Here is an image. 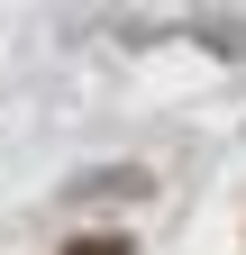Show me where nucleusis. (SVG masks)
<instances>
[{
  "label": "nucleus",
  "mask_w": 246,
  "mask_h": 255,
  "mask_svg": "<svg viewBox=\"0 0 246 255\" xmlns=\"http://www.w3.org/2000/svg\"><path fill=\"white\" fill-rule=\"evenodd\" d=\"M73 255H128V237H101V246H73Z\"/></svg>",
  "instance_id": "nucleus-1"
}]
</instances>
